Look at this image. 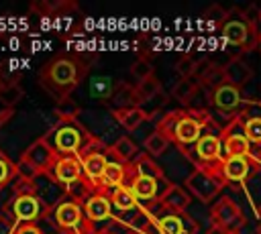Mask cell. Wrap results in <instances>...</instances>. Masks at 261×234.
<instances>
[{"mask_svg": "<svg viewBox=\"0 0 261 234\" xmlns=\"http://www.w3.org/2000/svg\"><path fill=\"white\" fill-rule=\"evenodd\" d=\"M224 79L232 85L243 87L247 81L253 79V69L241 59V57H232L226 65H224Z\"/></svg>", "mask_w": 261, "mask_h": 234, "instance_id": "cell-24", "label": "cell"}, {"mask_svg": "<svg viewBox=\"0 0 261 234\" xmlns=\"http://www.w3.org/2000/svg\"><path fill=\"white\" fill-rule=\"evenodd\" d=\"M222 138V153L224 157H234V155H251L253 153V144L243 128V122L239 116L230 118L220 132Z\"/></svg>", "mask_w": 261, "mask_h": 234, "instance_id": "cell-13", "label": "cell"}, {"mask_svg": "<svg viewBox=\"0 0 261 234\" xmlns=\"http://www.w3.org/2000/svg\"><path fill=\"white\" fill-rule=\"evenodd\" d=\"M112 116L116 118V122H118L124 130H135V128H139V126L149 118V114H147L141 106L124 108V110H114Z\"/></svg>", "mask_w": 261, "mask_h": 234, "instance_id": "cell-27", "label": "cell"}, {"mask_svg": "<svg viewBox=\"0 0 261 234\" xmlns=\"http://www.w3.org/2000/svg\"><path fill=\"white\" fill-rule=\"evenodd\" d=\"M108 165V151L106 153H94L82 159V171H84V179L88 181V185L94 191H100V183H102V175L104 169Z\"/></svg>", "mask_w": 261, "mask_h": 234, "instance_id": "cell-19", "label": "cell"}, {"mask_svg": "<svg viewBox=\"0 0 261 234\" xmlns=\"http://www.w3.org/2000/svg\"><path fill=\"white\" fill-rule=\"evenodd\" d=\"M218 126L220 124H216V120L206 108H181L163 114L155 130L167 136L169 142L177 144V149L184 153L186 149L194 147L204 132Z\"/></svg>", "mask_w": 261, "mask_h": 234, "instance_id": "cell-1", "label": "cell"}, {"mask_svg": "<svg viewBox=\"0 0 261 234\" xmlns=\"http://www.w3.org/2000/svg\"><path fill=\"white\" fill-rule=\"evenodd\" d=\"M108 195H110L112 208H114L116 212H120V214L133 212V210H137V208L141 206V203L137 201V197L133 195V191L126 189V187H116V189L108 191Z\"/></svg>", "mask_w": 261, "mask_h": 234, "instance_id": "cell-29", "label": "cell"}, {"mask_svg": "<svg viewBox=\"0 0 261 234\" xmlns=\"http://www.w3.org/2000/svg\"><path fill=\"white\" fill-rule=\"evenodd\" d=\"M108 106L112 108V112H114V110H124V108L141 106V100H139V96H137L135 85H128V83H124V81H118V85H116V90H114V94H112Z\"/></svg>", "mask_w": 261, "mask_h": 234, "instance_id": "cell-23", "label": "cell"}, {"mask_svg": "<svg viewBox=\"0 0 261 234\" xmlns=\"http://www.w3.org/2000/svg\"><path fill=\"white\" fill-rule=\"evenodd\" d=\"M12 195H37V185L33 179L16 177L12 181Z\"/></svg>", "mask_w": 261, "mask_h": 234, "instance_id": "cell-38", "label": "cell"}, {"mask_svg": "<svg viewBox=\"0 0 261 234\" xmlns=\"http://www.w3.org/2000/svg\"><path fill=\"white\" fill-rule=\"evenodd\" d=\"M88 134L90 132L77 120H73V122H57L53 130L45 134V138L59 157H77Z\"/></svg>", "mask_w": 261, "mask_h": 234, "instance_id": "cell-4", "label": "cell"}, {"mask_svg": "<svg viewBox=\"0 0 261 234\" xmlns=\"http://www.w3.org/2000/svg\"><path fill=\"white\" fill-rule=\"evenodd\" d=\"M204 234H241V232H230V230H222V228H208Z\"/></svg>", "mask_w": 261, "mask_h": 234, "instance_id": "cell-43", "label": "cell"}, {"mask_svg": "<svg viewBox=\"0 0 261 234\" xmlns=\"http://www.w3.org/2000/svg\"><path fill=\"white\" fill-rule=\"evenodd\" d=\"M175 71L179 73V77H196L198 73V61L192 55H184L177 63H175Z\"/></svg>", "mask_w": 261, "mask_h": 234, "instance_id": "cell-37", "label": "cell"}, {"mask_svg": "<svg viewBox=\"0 0 261 234\" xmlns=\"http://www.w3.org/2000/svg\"><path fill=\"white\" fill-rule=\"evenodd\" d=\"M14 179H16V165L4 153H0V189L12 185Z\"/></svg>", "mask_w": 261, "mask_h": 234, "instance_id": "cell-35", "label": "cell"}, {"mask_svg": "<svg viewBox=\"0 0 261 234\" xmlns=\"http://www.w3.org/2000/svg\"><path fill=\"white\" fill-rule=\"evenodd\" d=\"M53 175L55 181H59L65 189H69L71 185H75L82 177H84V171H82V161L80 157H57L53 169L49 171Z\"/></svg>", "mask_w": 261, "mask_h": 234, "instance_id": "cell-17", "label": "cell"}, {"mask_svg": "<svg viewBox=\"0 0 261 234\" xmlns=\"http://www.w3.org/2000/svg\"><path fill=\"white\" fill-rule=\"evenodd\" d=\"M16 234H45L37 224H20L16 228Z\"/></svg>", "mask_w": 261, "mask_h": 234, "instance_id": "cell-42", "label": "cell"}, {"mask_svg": "<svg viewBox=\"0 0 261 234\" xmlns=\"http://www.w3.org/2000/svg\"><path fill=\"white\" fill-rule=\"evenodd\" d=\"M116 85H118V81H114L110 75H94V77L90 79L88 90H90V96H92L96 102L108 106V102H110V98H112Z\"/></svg>", "mask_w": 261, "mask_h": 234, "instance_id": "cell-25", "label": "cell"}, {"mask_svg": "<svg viewBox=\"0 0 261 234\" xmlns=\"http://www.w3.org/2000/svg\"><path fill=\"white\" fill-rule=\"evenodd\" d=\"M67 6H73V4H65V2H37V4H31V10L33 12H39L41 16H49V14H55L59 8H67Z\"/></svg>", "mask_w": 261, "mask_h": 234, "instance_id": "cell-39", "label": "cell"}, {"mask_svg": "<svg viewBox=\"0 0 261 234\" xmlns=\"http://www.w3.org/2000/svg\"><path fill=\"white\" fill-rule=\"evenodd\" d=\"M53 114L57 116L59 122H73V120H77L80 104H77L73 98L57 100V104H55V108H53Z\"/></svg>", "mask_w": 261, "mask_h": 234, "instance_id": "cell-31", "label": "cell"}, {"mask_svg": "<svg viewBox=\"0 0 261 234\" xmlns=\"http://www.w3.org/2000/svg\"><path fill=\"white\" fill-rule=\"evenodd\" d=\"M126 171H128V165L120 163L118 159H114L108 153V165H106L104 175H102L100 191H112L116 187H122L124 185V179H126Z\"/></svg>", "mask_w": 261, "mask_h": 234, "instance_id": "cell-20", "label": "cell"}, {"mask_svg": "<svg viewBox=\"0 0 261 234\" xmlns=\"http://www.w3.org/2000/svg\"><path fill=\"white\" fill-rule=\"evenodd\" d=\"M169 181L167 179H155V177H143V175H133L130 171H126V179L124 185L126 189L133 191V195L137 197V201L141 206H151L157 203L161 193L167 189Z\"/></svg>", "mask_w": 261, "mask_h": 234, "instance_id": "cell-10", "label": "cell"}, {"mask_svg": "<svg viewBox=\"0 0 261 234\" xmlns=\"http://www.w3.org/2000/svg\"><path fill=\"white\" fill-rule=\"evenodd\" d=\"M130 75L137 79V83H141V81L149 79L151 75H155V73H153V63H151L147 57L137 59V61L130 65Z\"/></svg>", "mask_w": 261, "mask_h": 234, "instance_id": "cell-36", "label": "cell"}, {"mask_svg": "<svg viewBox=\"0 0 261 234\" xmlns=\"http://www.w3.org/2000/svg\"><path fill=\"white\" fill-rule=\"evenodd\" d=\"M222 128H212L208 132H204L200 136V140L186 149L184 155L196 165V169H206V171H216V167L220 165V161L224 159L222 153V138H220Z\"/></svg>", "mask_w": 261, "mask_h": 234, "instance_id": "cell-5", "label": "cell"}, {"mask_svg": "<svg viewBox=\"0 0 261 234\" xmlns=\"http://www.w3.org/2000/svg\"><path fill=\"white\" fill-rule=\"evenodd\" d=\"M84 214L96 228H98V224H104V222L110 224L114 220V208H112L108 191H94L84 201Z\"/></svg>", "mask_w": 261, "mask_h": 234, "instance_id": "cell-16", "label": "cell"}, {"mask_svg": "<svg viewBox=\"0 0 261 234\" xmlns=\"http://www.w3.org/2000/svg\"><path fill=\"white\" fill-rule=\"evenodd\" d=\"M128 171L133 175H143V177H155V179H165L163 175V169L155 163V159L147 153L139 155L130 165H128Z\"/></svg>", "mask_w": 261, "mask_h": 234, "instance_id": "cell-26", "label": "cell"}, {"mask_svg": "<svg viewBox=\"0 0 261 234\" xmlns=\"http://www.w3.org/2000/svg\"><path fill=\"white\" fill-rule=\"evenodd\" d=\"M153 210V224L161 234H196L198 232V222L188 216L186 212H171L161 208V203H151Z\"/></svg>", "mask_w": 261, "mask_h": 234, "instance_id": "cell-8", "label": "cell"}, {"mask_svg": "<svg viewBox=\"0 0 261 234\" xmlns=\"http://www.w3.org/2000/svg\"><path fill=\"white\" fill-rule=\"evenodd\" d=\"M220 35L228 45H232L241 51L259 47L257 16H251L249 12L234 10V12L226 14V18L220 22Z\"/></svg>", "mask_w": 261, "mask_h": 234, "instance_id": "cell-3", "label": "cell"}, {"mask_svg": "<svg viewBox=\"0 0 261 234\" xmlns=\"http://www.w3.org/2000/svg\"><path fill=\"white\" fill-rule=\"evenodd\" d=\"M0 153H2V151H0Z\"/></svg>", "mask_w": 261, "mask_h": 234, "instance_id": "cell-49", "label": "cell"}, {"mask_svg": "<svg viewBox=\"0 0 261 234\" xmlns=\"http://www.w3.org/2000/svg\"><path fill=\"white\" fill-rule=\"evenodd\" d=\"M186 189L190 191V195H194L196 199H200L202 203H210L212 199H216L220 195V191L224 189V181L214 173V171H206V169H194L188 179H186Z\"/></svg>", "mask_w": 261, "mask_h": 234, "instance_id": "cell-9", "label": "cell"}, {"mask_svg": "<svg viewBox=\"0 0 261 234\" xmlns=\"http://www.w3.org/2000/svg\"><path fill=\"white\" fill-rule=\"evenodd\" d=\"M135 90H137V96H139V100H141V104H143V102L153 100V98L161 92V81H159L155 75H151L149 79H145V81L137 83V85H135Z\"/></svg>", "mask_w": 261, "mask_h": 234, "instance_id": "cell-33", "label": "cell"}, {"mask_svg": "<svg viewBox=\"0 0 261 234\" xmlns=\"http://www.w3.org/2000/svg\"><path fill=\"white\" fill-rule=\"evenodd\" d=\"M257 31H259V51H261V10H259V14H257Z\"/></svg>", "mask_w": 261, "mask_h": 234, "instance_id": "cell-45", "label": "cell"}, {"mask_svg": "<svg viewBox=\"0 0 261 234\" xmlns=\"http://www.w3.org/2000/svg\"><path fill=\"white\" fill-rule=\"evenodd\" d=\"M14 165H16V177H22V179H33V181H35V179L41 175V171H39L35 165H31L29 161H24L22 157H20V159H18Z\"/></svg>", "mask_w": 261, "mask_h": 234, "instance_id": "cell-40", "label": "cell"}, {"mask_svg": "<svg viewBox=\"0 0 261 234\" xmlns=\"http://www.w3.org/2000/svg\"><path fill=\"white\" fill-rule=\"evenodd\" d=\"M126 234H139V232H126Z\"/></svg>", "mask_w": 261, "mask_h": 234, "instance_id": "cell-48", "label": "cell"}, {"mask_svg": "<svg viewBox=\"0 0 261 234\" xmlns=\"http://www.w3.org/2000/svg\"><path fill=\"white\" fill-rule=\"evenodd\" d=\"M255 230H257V234H261V222L257 224V228H255Z\"/></svg>", "mask_w": 261, "mask_h": 234, "instance_id": "cell-46", "label": "cell"}, {"mask_svg": "<svg viewBox=\"0 0 261 234\" xmlns=\"http://www.w3.org/2000/svg\"><path fill=\"white\" fill-rule=\"evenodd\" d=\"M88 67L90 65H86L84 59L77 55H59L41 67L39 81L51 96L63 100L69 98V94L77 87Z\"/></svg>", "mask_w": 261, "mask_h": 234, "instance_id": "cell-2", "label": "cell"}, {"mask_svg": "<svg viewBox=\"0 0 261 234\" xmlns=\"http://www.w3.org/2000/svg\"><path fill=\"white\" fill-rule=\"evenodd\" d=\"M198 90H200V83H198L196 77H184V79H179V81L173 85L171 96H173L175 100H179V102L188 108V104L194 100V96H196Z\"/></svg>", "mask_w": 261, "mask_h": 234, "instance_id": "cell-30", "label": "cell"}, {"mask_svg": "<svg viewBox=\"0 0 261 234\" xmlns=\"http://www.w3.org/2000/svg\"><path fill=\"white\" fill-rule=\"evenodd\" d=\"M259 171L261 165L253 155H234V157H224L214 173L224 181V185L241 187L245 185L247 179H251Z\"/></svg>", "mask_w": 261, "mask_h": 234, "instance_id": "cell-7", "label": "cell"}, {"mask_svg": "<svg viewBox=\"0 0 261 234\" xmlns=\"http://www.w3.org/2000/svg\"><path fill=\"white\" fill-rule=\"evenodd\" d=\"M20 157H22L24 161H29L31 165H35L41 173H49V171L53 169V165H55V161H57L59 155L53 151V147L47 142V138L41 136V138L33 140V142L22 151Z\"/></svg>", "mask_w": 261, "mask_h": 234, "instance_id": "cell-14", "label": "cell"}, {"mask_svg": "<svg viewBox=\"0 0 261 234\" xmlns=\"http://www.w3.org/2000/svg\"><path fill=\"white\" fill-rule=\"evenodd\" d=\"M2 216H6L16 226H20V224H37L39 220L47 218L49 212L37 195H12L4 203Z\"/></svg>", "mask_w": 261, "mask_h": 234, "instance_id": "cell-6", "label": "cell"}, {"mask_svg": "<svg viewBox=\"0 0 261 234\" xmlns=\"http://www.w3.org/2000/svg\"><path fill=\"white\" fill-rule=\"evenodd\" d=\"M108 153H110L114 159H118L120 163H124V165H130V163L139 157V149H137V144L133 142L130 136H120V138L108 149Z\"/></svg>", "mask_w": 261, "mask_h": 234, "instance_id": "cell-28", "label": "cell"}, {"mask_svg": "<svg viewBox=\"0 0 261 234\" xmlns=\"http://www.w3.org/2000/svg\"><path fill=\"white\" fill-rule=\"evenodd\" d=\"M139 234H161V232H159V230H157V226L151 222V224H149V226H147L143 232H139Z\"/></svg>", "mask_w": 261, "mask_h": 234, "instance_id": "cell-44", "label": "cell"}, {"mask_svg": "<svg viewBox=\"0 0 261 234\" xmlns=\"http://www.w3.org/2000/svg\"><path fill=\"white\" fill-rule=\"evenodd\" d=\"M239 118L253 144V151H259L261 149V102H249L245 110L239 114Z\"/></svg>", "mask_w": 261, "mask_h": 234, "instance_id": "cell-18", "label": "cell"}, {"mask_svg": "<svg viewBox=\"0 0 261 234\" xmlns=\"http://www.w3.org/2000/svg\"><path fill=\"white\" fill-rule=\"evenodd\" d=\"M210 102H212V106H214L218 112L228 114L230 118H234V116H239V114L245 110V106H247L251 100H247V98L243 96V90H241L239 85H232V83L224 81V83H220L214 92H210Z\"/></svg>", "mask_w": 261, "mask_h": 234, "instance_id": "cell-12", "label": "cell"}, {"mask_svg": "<svg viewBox=\"0 0 261 234\" xmlns=\"http://www.w3.org/2000/svg\"><path fill=\"white\" fill-rule=\"evenodd\" d=\"M143 147H145V153H147V155H151V157H159V155H163V153L167 151V147H169V138L163 136L161 132L153 130V132L145 138Z\"/></svg>", "mask_w": 261, "mask_h": 234, "instance_id": "cell-32", "label": "cell"}, {"mask_svg": "<svg viewBox=\"0 0 261 234\" xmlns=\"http://www.w3.org/2000/svg\"><path fill=\"white\" fill-rule=\"evenodd\" d=\"M22 87L18 85V81H2L0 83V100L4 102V104H8V106H16L18 102H20V98H22Z\"/></svg>", "mask_w": 261, "mask_h": 234, "instance_id": "cell-34", "label": "cell"}, {"mask_svg": "<svg viewBox=\"0 0 261 234\" xmlns=\"http://www.w3.org/2000/svg\"><path fill=\"white\" fill-rule=\"evenodd\" d=\"M190 201H192L190 191L184 189V187H179V185H175V183H169L167 189L159 197L161 208L171 210V212H186L188 206H190Z\"/></svg>", "mask_w": 261, "mask_h": 234, "instance_id": "cell-21", "label": "cell"}, {"mask_svg": "<svg viewBox=\"0 0 261 234\" xmlns=\"http://www.w3.org/2000/svg\"><path fill=\"white\" fill-rule=\"evenodd\" d=\"M198 83L204 90H216L220 83H224V65L212 63V61H204L202 65H198V73H196Z\"/></svg>", "mask_w": 261, "mask_h": 234, "instance_id": "cell-22", "label": "cell"}, {"mask_svg": "<svg viewBox=\"0 0 261 234\" xmlns=\"http://www.w3.org/2000/svg\"><path fill=\"white\" fill-rule=\"evenodd\" d=\"M16 224L14 222H10L6 216H2L0 214V234H16Z\"/></svg>", "mask_w": 261, "mask_h": 234, "instance_id": "cell-41", "label": "cell"}, {"mask_svg": "<svg viewBox=\"0 0 261 234\" xmlns=\"http://www.w3.org/2000/svg\"><path fill=\"white\" fill-rule=\"evenodd\" d=\"M210 222H212L214 228L241 232V228L245 226L247 220H245L243 208L237 201H232L228 195H220V199L210 210Z\"/></svg>", "mask_w": 261, "mask_h": 234, "instance_id": "cell-11", "label": "cell"}, {"mask_svg": "<svg viewBox=\"0 0 261 234\" xmlns=\"http://www.w3.org/2000/svg\"><path fill=\"white\" fill-rule=\"evenodd\" d=\"M35 185H37V197L43 201L49 214L67 197V189L59 181H55L51 173H41L35 179Z\"/></svg>", "mask_w": 261, "mask_h": 234, "instance_id": "cell-15", "label": "cell"}, {"mask_svg": "<svg viewBox=\"0 0 261 234\" xmlns=\"http://www.w3.org/2000/svg\"><path fill=\"white\" fill-rule=\"evenodd\" d=\"M257 214H259V218H261V203H259V208H257Z\"/></svg>", "mask_w": 261, "mask_h": 234, "instance_id": "cell-47", "label": "cell"}]
</instances>
